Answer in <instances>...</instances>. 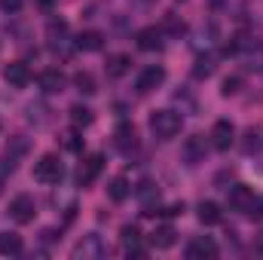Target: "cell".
Wrapping results in <instances>:
<instances>
[{"label":"cell","mask_w":263,"mask_h":260,"mask_svg":"<svg viewBox=\"0 0 263 260\" xmlns=\"http://www.w3.org/2000/svg\"><path fill=\"white\" fill-rule=\"evenodd\" d=\"M254 248H257V251H260V254H263V233H260V236H257V242H254Z\"/></svg>","instance_id":"obj_34"},{"label":"cell","mask_w":263,"mask_h":260,"mask_svg":"<svg viewBox=\"0 0 263 260\" xmlns=\"http://www.w3.org/2000/svg\"><path fill=\"white\" fill-rule=\"evenodd\" d=\"M67 86V77L62 70H55V67H49V70H43L40 73V89L46 92V95H55V92H65Z\"/></svg>","instance_id":"obj_12"},{"label":"cell","mask_w":263,"mask_h":260,"mask_svg":"<svg viewBox=\"0 0 263 260\" xmlns=\"http://www.w3.org/2000/svg\"><path fill=\"white\" fill-rule=\"evenodd\" d=\"M135 196L144 202V208H153V202H159V190H156V184H150V181H141L138 190H135Z\"/></svg>","instance_id":"obj_22"},{"label":"cell","mask_w":263,"mask_h":260,"mask_svg":"<svg viewBox=\"0 0 263 260\" xmlns=\"http://www.w3.org/2000/svg\"><path fill=\"white\" fill-rule=\"evenodd\" d=\"M245 214H248L251 220H263V196H254V199H251V205L245 208Z\"/></svg>","instance_id":"obj_26"},{"label":"cell","mask_w":263,"mask_h":260,"mask_svg":"<svg viewBox=\"0 0 263 260\" xmlns=\"http://www.w3.org/2000/svg\"><path fill=\"white\" fill-rule=\"evenodd\" d=\"M101 169H104V156H101V153H92V156L80 165V184H92V181L101 175Z\"/></svg>","instance_id":"obj_14"},{"label":"cell","mask_w":263,"mask_h":260,"mask_svg":"<svg viewBox=\"0 0 263 260\" xmlns=\"http://www.w3.org/2000/svg\"><path fill=\"white\" fill-rule=\"evenodd\" d=\"M199 220L205 224V227H214V224H220V205L217 202H199Z\"/></svg>","instance_id":"obj_19"},{"label":"cell","mask_w":263,"mask_h":260,"mask_svg":"<svg viewBox=\"0 0 263 260\" xmlns=\"http://www.w3.org/2000/svg\"><path fill=\"white\" fill-rule=\"evenodd\" d=\"M175 239H178V233H175L172 227H156V230L150 233V245H153V248H159V251L172 248V245H175Z\"/></svg>","instance_id":"obj_15"},{"label":"cell","mask_w":263,"mask_h":260,"mask_svg":"<svg viewBox=\"0 0 263 260\" xmlns=\"http://www.w3.org/2000/svg\"><path fill=\"white\" fill-rule=\"evenodd\" d=\"M62 175H65V169H62V159H59L55 153H43V156L34 162V178H37L40 184H59Z\"/></svg>","instance_id":"obj_2"},{"label":"cell","mask_w":263,"mask_h":260,"mask_svg":"<svg viewBox=\"0 0 263 260\" xmlns=\"http://www.w3.org/2000/svg\"><path fill=\"white\" fill-rule=\"evenodd\" d=\"M144 3H150V0H144Z\"/></svg>","instance_id":"obj_35"},{"label":"cell","mask_w":263,"mask_h":260,"mask_svg":"<svg viewBox=\"0 0 263 260\" xmlns=\"http://www.w3.org/2000/svg\"><path fill=\"white\" fill-rule=\"evenodd\" d=\"M120 239H123V245H132V242H138V239H141V233H138V227H135V224H126V227L120 230Z\"/></svg>","instance_id":"obj_27"},{"label":"cell","mask_w":263,"mask_h":260,"mask_svg":"<svg viewBox=\"0 0 263 260\" xmlns=\"http://www.w3.org/2000/svg\"><path fill=\"white\" fill-rule=\"evenodd\" d=\"M251 199H254V193H251V187H245V184H233V187L227 190V205H230V211H242V214H245V208L251 205Z\"/></svg>","instance_id":"obj_9"},{"label":"cell","mask_w":263,"mask_h":260,"mask_svg":"<svg viewBox=\"0 0 263 260\" xmlns=\"http://www.w3.org/2000/svg\"><path fill=\"white\" fill-rule=\"evenodd\" d=\"M165 31H168V34H184V22H178L175 15H168V18H165Z\"/></svg>","instance_id":"obj_31"},{"label":"cell","mask_w":263,"mask_h":260,"mask_svg":"<svg viewBox=\"0 0 263 260\" xmlns=\"http://www.w3.org/2000/svg\"><path fill=\"white\" fill-rule=\"evenodd\" d=\"M129 67H132L129 55H110V59H107V65H104V70H107V77H110V80H120Z\"/></svg>","instance_id":"obj_17"},{"label":"cell","mask_w":263,"mask_h":260,"mask_svg":"<svg viewBox=\"0 0 263 260\" xmlns=\"http://www.w3.org/2000/svg\"><path fill=\"white\" fill-rule=\"evenodd\" d=\"M104 251H107V245L101 242V236H95V233H89V236H83L77 245H73V260H98L104 257Z\"/></svg>","instance_id":"obj_3"},{"label":"cell","mask_w":263,"mask_h":260,"mask_svg":"<svg viewBox=\"0 0 263 260\" xmlns=\"http://www.w3.org/2000/svg\"><path fill=\"white\" fill-rule=\"evenodd\" d=\"M135 40H138V49L156 52V49H162V28H141Z\"/></svg>","instance_id":"obj_13"},{"label":"cell","mask_w":263,"mask_h":260,"mask_svg":"<svg viewBox=\"0 0 263 260\" xmlns=\"http://www.w3.org/2000/svg\"><path fill=\"white\" fill-rule=\"evenodd\" d=\"M245 67H248V70H263V46L260 43L245 55Z\"/></svg>","instance_id":"obj_24"},{"label":"cell","mask_w":263,"mask_h":260,"mask_svg":"<svg viewBox=\"0 0 263 260\" xmlns=\"http://www.w3.org/2000/svg\"><path fill=\"white\" fill-rule=\"evenodd\" d=\"M187 257H190V260H211V257H217V242H214V239H208V236H196V239H190V245H187Z\"/></svg>","instance_id":"obj_7"},{"label":"cell","mask_w":263,"mask_h":260,"mask_svg":"<svg viewBox=\"0 0 263 260\" xmlns=\"http://www.w3.org/2000/svg\"><path fill=\"white\" fill-rule=\"evenodd\" d=\"M257 147H260V141H257V132L248 129V132H245V141H242V150H245V153H254Z\"/></svg>","instance_id":"obj_29"},{"label":"cell","mask_w":263,"mask_h":260,"mask_svg":"<svg viewBox=\"0 0 263 260\" xmlns=\"http://www.w3.org/2000/svg\"><path fill=\"white\" fill-rule=\"evenodd\" d=\"M73 86L83 92V95H95L98 89H95V77L89 73V70H80V73H73Z\"/></svg>","instance_id":"obj_23"},{"label":"cell","mask_w":263,"mask_h":260,"mask_svg":"<svg viewBox=\"0 0 263 260\" xmlns=\"http://www.w3.org/2000/svg\"><path fill=\"white\" fill-rule=\"evenodd\" d=\"M211 147L214 150H230L233 144H236V129H233V123H227V120H217L214 126H211Z\"/></svg>","instance_id":"obj_6"},{"label":"cell","mask_w":263,"mask_h":260,"mask_svg":"<svg viewBox=\"0 0 263 260\" xmlns=\"http://www.w3.org/2000/svg\"><path fill=\"white\" fill-rule=\"evenodd\" d=\"M107 196H110V202H126L132 196V187L126 178H114L110 184H107Z\"/></svg>","instance_id":"obj_20"},{"label":"cell","mask_w":263,"mask_h":260,"mask_svg":"<svg viewBox=\"0 0 263 260\" xmlns=\"http://www.w3.org/2000/svg\"><path fill=\"white\" fill-rule=\"evenodd\" d=\"M239 89H242V77H227V80H223V86H220V92H223V95H236Z\"/></svg>","instance_id":"obj_28"},{"label":"cell","mask_w":263,"mask_h":260,"mask_svg":"<svg viewBox=\"0 0 263 260\" xmlns=\"http://www.w3.org/2000/svg\"><path fill=\"white\" fill-rule=\"evenodd\" d=\"M114 147L120 153H132L138 147V135H135V126L132 123H120L117 132H114Z\"/></svg>","instance_id":"obj_10"},{"label":"cell","mask_w":263,"mask_h":260,"mask_svg":"<svg viewBox=\"0 0 263 260\" xmlns=\"http://www.w3.org/2000/svg\"><path fill=\"white\" fill-rule=\"evenodd\" d=\"M59 236H55V230H43V242H55Z\"/></svg>","instance_id":"obj_33"},{"label":"cell","mask_w":263,"mask_h":260,"mask_svg":"<svg viewBox=\"0 0 263 260\" xmlns=\"http://www.w3.org/2000/svg\"><path fill=\"white\" fill-rule=\"evenodd\" d=\"M181 129H184L181 114H175V110H156V114H150V132H153V138L172 141Z\"/></svg>","instance_id":"obj_1"},{"label":"cell","mask_w":263,"mask_h":260,"mask_svg":"<svg viewBox=\"0 0 263 260\" xmlns=\"http://www.w3.org/2000/svg\"><path fill=\"white\" fill-rule=\"evenodd\" d=\"M73 43H77V49H83V52H98L101 43H104V37H101V31H83Z\"/></svg>","instance_id":"obj_16"},{"label":"cell","mask_w":263,"mask_h":260,"mask_svg":"<svg viewBox=\"0 0 263 260\" xmlns=\"http://www.w3.org/2000/svg\"><path fill=\"white\" fill-rule=\"evenodd\" d=\"M0 254L3 257L22 254V236L18 233H0Z\"/></svg>","instance_id":"obj_18"},{"label":"cell","mask_w":263,"mask_h":260,"mask_svg":"<svg viewBox=\"0 0 263 260\" xmlns=\"http://www.w3.org/2000/svg\"><path fill=\"white\" fill-rule=\"evenodd\" d=\"M9 217H12L15 224H31V220L37 217V202H34V196H28V193L15 196V199L9 202Z\"/></svg>","instance_id":"obj_4"},{"label":"cell","mask_w":263,"mask_h":260,"mask_svg":"<svg viewBox=\"0 0 263 260\" xmlns=\"http://www.w3.org/2000/svg\"><path fill=\"white\" fill-rule=\"evenodd\" d=\"M205 153H208V147H205V138H202V135L187 138V144H184V162H187V165L205 162Z\"/></svg>","instance_id":"obj_11"},{"label":"cell","mask_w":263,"mask_h":260,"mask_svg":"<svg viewBox=\"0 0 263 260\" xmlns=\"http://www.w3.org/2000/svg\"><path fill=\"white\" fill-rule=\"evenodd\" d=\"M25 6V0H0V9L3 12H18Z\"/></svg>","instance_id":"obj_32"},{"label":"cell","mask_w":263,"mask_h":260,"mask_svg":"<svg viewBox=\"0 0 263 260\" xmlns=\"http://www.w3.org/2000/svg\"><path fill=\"white\" fill-rule=\"evenodd\" d=\"M211 73H214V62H211V59H196L193 77H196V80H205V77H211Z\"/></svg>","instance_id":"obj_25"},{"label":"cell","mask_w":263,"mask_h":260,"mask_svg":"<svg viewBox=\"0 0 263 260\" xmlns=\"http://www.w3.org/2000/svg\"><path fill=\"white\" fill-rule=\"evenodd\" d=\"M3 80L12 86V89H25L28 83H31V70L25 62H9V65L3 67Z\"/></svg>","instance_id":"obj_8"},{"label":"cell","mask_w":263,"mask_h":260,"mask_svg":"<svg viewBox=\"0 0 263 260\" xmlns=\"http://www.w3.org/2000/svg\"><path fill=\"white\" fill-rule=\"evenodd\" d=\"M65 147L67 150H80V147H83V138H80L77 132H67L65 135Z\"/></svg>","instance_id":"obj_30"},{"label":"cell","mask_w":263,"mask_h":260,"mask_svg":"<svg viewBox=\"0 0 263 260\" xmlns=\"http://www.w3.org/2000/svg\"><path fill=\"white\" fill-rule=\"evenodd\" d=\"M92 120H95V114H92L86 104H73V107H70V123H73L77 129H86V126H92Z\"/></svg>","instance_id":"obj_21"},{"label":"cell","mask_w":263,"mask_h":260,"mask_svg":"<svg viewBox=\"0 0 263 260\" xmlns=\"http://www.w3.org/2000/svg\"><path fill=\"white\" fill-rule=\"evenodd\" d=\"M162 83H165V67H162V65H147L141 73H138V80H135V89H138L141 95H147V92L159 89Z\"/></svg>","instance_id":"obj_5"}]
</instances>
